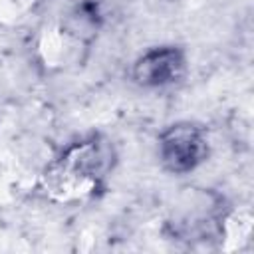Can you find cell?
Segmentation results:
<instances>
[{
    "mask_svg": "<svg viewBox=\"0 0 254 254\" xmlns=\"http://www.w3.org/2000/svg\"><path fill=\"white\" fill-rule=\"evenodd\" d=\"M187 69L185 52L177 46H159L147 50L133 64L131 77L141 87H167L183 77Z\"/></svg>",
    "mask_w": 254,
    "mask_h": 254,
    "instance_id": "3957f363",
    "label": "cell"
},
{
    "mask_svg": "<svg viewBox=\"0 0 254 254\" xmlns=\"http://www.w3.org/2000/svg\"><path fill=\"white\" fill-rule=\"evenodd\" d=\"M113 149L101 137L71 143L44 171L46 192L60 202H75L93 196L113 167Z\"/></svg>",
    "mask_w": 254,
    "mask_h": 254,
    "instance_id": "6da1fadb",
    "label": "cell"
},
{
    "mask_svg": "<svg viewBox=\"0 0 254 254\" xmlns=\"http://www.w3.org/2000/svg\"><path fill=\"white\" fill-rule=\"evenodd\" d=\"M208 157L204 131L194 123H173L159 135L161 165L173 175H185L200 167Z\"/></svg>",
    "mask_w": 254,
    "mask_h": 254,
    "instance_id": "7a4b0ae2",
    "label": "cell"
}]
</instances>
